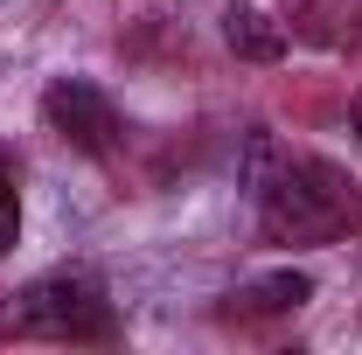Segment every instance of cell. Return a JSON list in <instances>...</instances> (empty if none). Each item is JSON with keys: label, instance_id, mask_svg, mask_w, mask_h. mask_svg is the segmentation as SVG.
<instances>
[{"label": "cell", "instance_id": "obj_3", "mask_svg": "<svg viewBox=\"0 0 362 355\" xmlns=\"http://www.w3.org/2000/svg\"><path fill=\"white\" fill-rule=\"evenodd\" d=\"M42 119H49V133L63 139V146H77V153H112L119 146V105L105 98L98 84H84V77H56V84L42 91Z\"/></svg>", "mask_w": 362, "mask_h": 355}, {"label": "cell", "instance_id": "obj_2", "mask_svg": "<svg viewBox=\"0 0 362 355\" xmlns=\"http://www.w3.org/2000/svg\"><path fill=\"white\" fill-rule=\"evenodd\" d=\"M119 313L84 272H49L0 300V342H112Z\"/></svg>", "mask_w": 362, "mask_h": 355}, {"label": "cell", "instance_id": "obj_6", "mask_svg": "<svg viewBox=\"0 0 362 355\" xmlns=\"http://www.w3.org/2000/svg\"><path fill=\"white\" fill-rule=\"evenodd\" d=\"M293 28L314 35V42H356V14H349V0H300V7H293Z\"/></svg>", "mask_w": 362, "mask_h": 355}, {"label": "cell", "instance_id": "obj_5", "mask_svg": "<svg viewBox=\"0 0 362 355\" xmlns=\"http://www.w3.org/2000/svg\"><path fill=\"white\" fill-rule=\"evenodd\" d=\"M314 300V279L307 272H272V279H258V286H244V293H230V320H265V313H293Z\"/></svg>", "mask_w": 362, "mask_h": 355}, {"label": "cell", "instance_id": "obj_4", "mask_svg": "<svg viewBox=\"0 0 362 355\" xmlns=\"http://www.w3.org/2000/svg\"><path fill=\"white\" fill-rule=\"evenodd\" d=\"M223 42L237 49L244 63H279L293 35H286V21H272L265 7H251V0H237V7L223 14Z\"/></svg>", "mask_w": 362, "mask_h": 355}, {"label": "cell", "instance_id": "obj_7", "mask_svg": "<svg viewBox=\"0 0 362 355\" xmlns=\"http://www.w3.org/2000/svg\"><path fill=\"white\" fill-rule=\"evenodd\" d=\"M14 237H21V195H14V175L0 168V251H14Z\"/></svg>", "mask_w": 362, "mask_h": 355}, {"label": "cell", "instance_id": "obj_1", "mask_svg": "<svg viewBox=\"0 0 362 355\" xmlns=\"http://www.w3.org/2000/svg\"><path fill=\"white\" fill-rule=\"evenodd\" d=\"M251 202H258V223L272 244H334V237L362 230L356 175L320 153H279V168L251 188Z\"/></svg>", "mask_w": 362, "mask_h": 355}, {"label": "cell", "instance_id": "obj_8", "mask_svg": "<svg viewBox=\"0 0 362 355\" xmlns=\"http://www.w3.org/2000/svg\"><path fill=\"white\" fill-rule=\"evenodd\" d=\"M349 126H356V133H362V91H356V98H349Z\"/></svg>", "mask_w": 362, "mask_h": 355}]
</instances>
